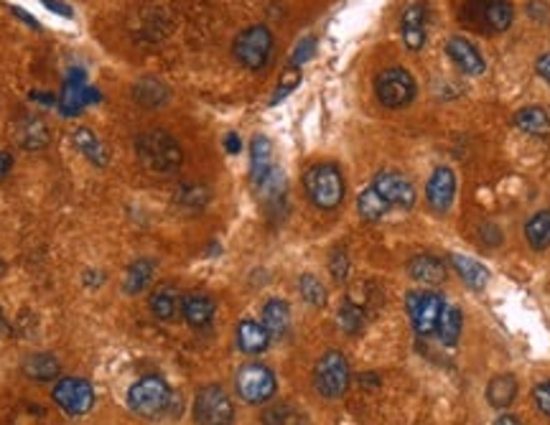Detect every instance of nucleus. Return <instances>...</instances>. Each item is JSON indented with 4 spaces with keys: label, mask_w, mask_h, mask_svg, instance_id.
Here are the masks:
<instances>
[{
    "label": "nucleus",
    "mask_w": 550,
    "mask_h": 425,
    "mask_svg": "<svg viewBox=\"0 0 550 425\" xmlns=\"http://www.w3.org/2000/svg\"><path fill=\"white\" fill-rule=\"evenodd\" d=\"M136 153L140 164L146 165L153 174H174L179 171L184 164V151H181L179 140L166 133V130H146L136 137Z\"/></svg>",
    "instance_id": "obj_1"
},
{
    "label": "nucleus",
    "mask_w": 550,
    "mask_h": 425,
    "mask_svg": "<svg viewBox=\"0 0 550 425\" xmlns=\"http://www.w3.org/2000/svg\"><path fill=\"white\" fill-rule=\"evenodd\" d=\"M303 186L308 199L318 206V209H337L344 199V179L339 168L331 164L311 165L303 174Z\"/></svg>",
    "instance_id": "obj_2"
},
{
    "label": "nucleus",
    "mask_w": 550,
    "mask_h": 425,
    "mask_svg": "<svg viewBox=\"0 0 550 425\" xmlns=\"http://www.w3.org/2000/svg\"><path fill=\"white\" fill-rule=\"evenodd\" d=\"M512 3L509 0H467L461 18L479 33H502L512 24Z\"/></svg>",
    "instance_id": "obj_3"
},
{
    "label": "nucleus",
    "mask_w": 550,
    "mask_h": 425,
    "mask_svg": "<svg viewBox=\"0 0 550 425\" xmlns=\"http://www.w3.org/2000/svg\"><path fill=\"white\" fill-rule=\"evenodd\" d=\"M234 59L242 64V67L258 69L268 67L270 56H273V33L268 26H250L245 31H240V36L232 43Z\"/></svg>",
    "instance_id": "obj_4"
},
{
    "label": "nucleus",
    "mask_w": 550,
    "mask_h": 425,
    "mask_svg": "<svg viewBox=\"0 0 550 425\" xmlns=\"http://www.w3.org/2000/svg\"><path fill=\"white\" fill-rule=\"evenodd\" d=\"M171 402V390L168 384L156 377V374H148L143 380H138L130 390H128V405L130 411L143 415V418H158L161 412L168 408Z\"/></svg>",
    "instance_id": "obj_5"
},
{
    "label": "nucleus",
    "mask_w": 550,
    "mask_h": 425,
    "mask_svg": "<svg viewBox=\"0 0 550 425\" xmlns=\"http://www.w3.org/2000/svg\"><path fill=\"white\" fill-rule=\"evenodd\" d=\"M375 95L380 99V105H385L390 110H400L415 99V80L408 69H383L375 80Z\"/></svg>",
    "instance_id": "obj_6"
},
{
    "label": "nucleus",
    "mask_w": 550,
    "mask_h": 425,
    "mask_svg": "<svg viewBox=\"0 0 550 425\" xmlns=\"http://www.w3.org/2000/svg\"><path fill=\"white\" fill-rule=\"evenodd\" d=\"M314 384L321 392V398H342L349 387V364L342 352H327L318 359L317 370H314Z\"/></svg>",
    "instance_id": "obj_7"
},
{
    "label": "nucleus",
    "mask_w": 550,
    "mask_h": 425,
    "mask_svg": "<svg viewBox=\"0 0 550 425\" xmlns=\"http://www.w3.org/2000/svg\"><path fill=\"white\" fill-rule=\"evenodd\" d=\"M194 418L202 425H230L234 418L232 400L217 384H206L196 392Z\"/></svg>",
    "instance_id": "obj_8"
},
{
    "label": "nucleus",
    "mask_w": 550,
    "mask_h": 425,
    "mask_svg": "<svg viewBox=\"0 0 550 425\" xmlns=\"http://www.w3.org/2000/svg\"><path fill=\"white\" fill-rule=\"evenodd\" d=\"M275 374L265 364H245L237 372V392L250 405H261L275 395Z\"/></svg>",
    "instance_id": "obj_9"
},
{
    "label": "nucleus",
    "mask_w": 550,
    "mask_h": 425,
    "mask_svg": "<svg viewBox=\"0 0 550 425\" xmlns=\"http://www.w3.org/2000/svg\"><path fill=\"white\" fill-rule=\"evenodd\" d=\"M408 306V316L412 321V329L418 331L421 336H431L436 326H439L441 311H443V301L439 293L431 290H412L405 298Z\"/></svg>",
    "instance_id": "obj_10"
},
{
    "label": "nucleus",
    "mask_w": 550,
    "mask_h": 425,
    "mask_svg": "<svg viewBox=\"0 0 550 425\" xmlns=\"http://www.w3.org/2000/svg\"><path fill=\"white\" fill-rule=\"evenodd\" d=\"M54 402L69 415H84L95 405V390L82 377H62L54 384Z\"/></svg>",
    "instance_id": "obj_11"
},
{
    "label": "nucleus",
    "mask_w": 550,
    "mask_h": 425,
    "mask_svg": "<svg viewBox=\"0 0 550 425\" xmlns=\"http://www.w3.org/2000/svg\"><path fill=\"white\" fill-rule=\"evenodd\" d=\"M95 99H100V95H97L95 90L87 87L82 69H71V74H69L67 82L62 87V92H59L56 105H59L62 115L71 118V115H80V112H82L90 102H95Z\"/></svg>",
    "instance_id": "obj_12"
},
{
    "label": "nucleus",
    "mask_w": 550,
    "mask_h": 425,
    "mask_svg": "<svg viewBox=\"0 0 550 425\" xmlns=\"http://www.w3.org/2000/svg\"><path fill=\"white\" fill-rule=\"evenodd\" d=\"M372 189L380 194L390 206H403V209H411L415 204V189L412 184L398 171H380L375 181H372Z\"/></svg>",
    "instance_id": "obj_13"
},
{
    "label": "nucleus",
    "mask_w": 550,
    "mask_h": 425,
    "mask_svg": "<svg viewBox=\"0 0 550 425\" xmlns=\"http://www.w3.org/2000/svg\"><path fill=\"white\" fill-rule=\"evenodd\" d=\"M454 194H456V174L451 168L441 165L433 171V176L428 181L426 186V196L428 204L433 206L436 212H449L451 204H454Z\"/></svg>",
    "instance_id": "obj_14"
},
{
    "label": "nucleus",
    "mask_w": 550,
    "mask_h": 425,
    "mask_svg": "<svg viewBox=\"0 0 550 425\" xmlns=\"http://www.w3.org/2000/svg\"><path fill=\"white\" fill-rule=\"evenodd\" d=\"M400 33L411 52L423 49V43H426V5L423 3H412L405 8V14L400 18Z\"/></svg>",
    "instance_id": "obj_15"
},
{
    "label": "nucleus",
    "mask_w": 550,
    "mask_h": 425,
    "mask_svg": "<svg viewBox=\"0 0 550 425\" xmlns=\"http://www.w3.org/2000/svg\"><path fill=\"white\" fill-rule=\"evenodd\" d=\"M446 54H449V59H451L464 74H474V77H477V74L484 71V59H481V54L477 52V46L467 42V39H461V36L449 39V43H446Z\"/></svg>",
    "instance_id": "obj_16"
},
{
    "label": "nucleus",
    "mask_w": 550,
    "mask_h": 425,
    "mask_svg": "<svg viewBox=\"0 0 550 425\" xmlns=\"http://www.w3.org/2000/svg\"><path fill=\"white\" fill-rule=\"evenodd\" d=\"M273 168V146H270V140L265 136H255L252 137V143H250V171H252L255 186H258Z\"/></svg>",
    "instance_id": "obj_17"
},
{
    "label": "nucleus",
    "mask_w": 550,
    "mask_h": 425,
    "mask_svg": "<svg viewBox=\"0 0 550 425\" xmlns=\"http://www.w3.org/2000/svg\"><path fill=\"white\" fill-rule=\"evenodd\" d=\"M181 311H184V318H186L189 326H194V329H204L206 324L212 321V316H214V301H212L206 293H189V296L184 298Z\"/></svg>",
    "instance_id": "obj_18"
},
{
    "label": "nucleus",
    "mask_w": 550,
    "mask_h": 425,
    "mask_svg": "<svg viewBox=\"0 0 550 425\" xmlns=\"http://www.w3.org/2000/svg\"><path fill=\"white\" fill-rule=\"evenodd\" d=\"M71 143L77 146V151L84 153L87 161H92L95 165H108V161H110L108 146H105L90 128H77V130L71 133Z\"/></svg>",
    "instance_id": "obj_19"
},
{
    "label": "nucleus",
    "mask_w": 550,
    "mask_h": 425,
    "mask_svg": "<svg viewBox=\"0 0 550 425\" xmlns=\"http://www.w3.org/2000/svg\"><path fill=\"white\" fill-rule=\"evenodd\" d=\"M237 344L245 354H261L270 344V334L258 321H242L237 326Z\"/></svg>",
    "instance_id": "obj_20"
},
{
    "label": "nucleus",
    "mask_w": 550,
    "mask_h": 425,
    "mask_svg": "<svg viewBox=\"0 0 550 425\" xmlns=\"http://www.w3.org/2000/svg\"><path fill=\"white\" fill-rule=\"evenodd\" d=\"M408 273L421 280V283H428V286H436V283H443L446 280V265L433 258V255H418L412 258L411 265H408Z\"/></svg>",
    "instance_id": "obj_21"
},
{
    "label": "nucleus",
    "mask_w": 550,
    "mask_h": 425,
    "mask_svg": "<svg viewBox=\"0 0 550 425\" xmlns=\"http://www.w3.org/2000/svg\"><path fill=\"white\" fill-rule=\"evenodd\" d=\"M290 324V308L289 303L273 298L262 306V326L268 329L270 336H283L289 331Z\"/></svg>",
    "instance_id": "obj_22"
},
{
    "label": "nucleus",
    "mask_w": 550,
    "mask_h": 425,
    "mask_svg": "<svg viewBox=\"0 0 550 425\" xmlns=\"http://www.w3.org/2000/svg\"><path fill=\"white\" fill-rule=\"evenodd\" d=\"M451 262H454L456 273L461 275V280H464L471 290H481L489 283V270H487L481 262L464 258V255H451Z\"/></svg>",
    "instance_id": "obj_23"
},
{
    "label": "nucleus",
    "mask_w": 550,
    "mask_h": 425,
    "mask_svg": "<svg viewBox=\"0 0 550 425\" xmlns=\"http://www.w3.org/2000/svg\"><path fill=\"white\" fill-rule=\"evenodd\" d=\"M461 326H464V316H461V308L456 306H443L439 318V326H436V334H439L441 344L446 346H454L461 336Z\"/></svg>",
    "instance_id": "obj_24"
},
{
    "label": "nucleus",
    "mask_w": 550,
    "mask_h": 425,
    "mask_svg": "<svg viewBox=\"0 0 550 425\" xmlns=\"http://www.w3.org/2000/svg\"><path fill=\"white\" fill-rule=\"evenodd\" d=\"M515 395H517V380H515L512 374H499V377H495V380L489 382V387H487L489 405H492V408H499V411L512 405Z\"/></svg>",
    "instance_id": "obj_25"
},
{
    "label": "nucleus",
    "mask_w": 550,
    "mask_h": 425,
    "mask_svg": "<svg viewBox=\"0 0 550 425\" xmlns=\"http://www.w3.org/2000/svg\"><path fill=\"white\" fill-rule=\"evenodd\" d=\"M151 311L156 318L171 321L176 316V311H179V290L174 288V286H161V288L153 290Z\"/></svg>",
    "instance_id": "obj_26"
},
{
    "label": "nucleus",
    "mask_w": 550,
    "mask_h": 425,
    "mask_svg": "<svg viewBox=\"0 0 550 425\" xmlns=\"http://www.w3.org/2000/svg\"><path fill=\"white\" fill-rule=\"evenodd\" d=\"M24 372L31 380H39V382H49V380H56L59 377V362H56L54 354H31L24 362Z\"/></svg>",
    "instance_id": "obj_27"
},
{
    "label": "nucleus",
    "mask_w": 550,
    "mask_h": 425,
    "mask_svg": "<svg viewBox=\"0 0 550 425\" xmlns=\"http://www.w3.org/2000/svg\"><path fill=\"white\" fill-rule=\"evenodd\" d=\"M515 125L530 136H548L550 133V118L543 108H523L515 115Z\"/></svg>",
    "instance_id": "obj_28"
},
{
    "label": "nucleus",
    "mask_w": 550,
    "mask_h": 425,
    "mask_svg": "<svg viewBox=\"0 0 550 425\" xmlns=\"http://www.w3.org/2000/svg\"><path fill=\"white\" fill-rule=\"evenodd\" d=\"M525 237L533 250H545L550 247V212H537L525 224Z\"/></svg>",
    "instance_id": "obj_29"
},
{
    "label": "nucleus",
    "mask_w": 550,
    "mask_h": 425,
    "mask_svg": "<svg viewBox=\"0 0 550 425\" xmlns=\"http://www.w3.org/2000/svg\"><path fill=\"white\" fill-rule=\"evenodd\" d=\"M357 209H359V214L365 217L367 222H377V220H383L385 217L387 212H390V204H387L385 199L380 196V194L375 192V189H365V192L359 194V199H357Z\"/></svg>",
    "instance_id": "obj_30"
},
{
    "label": "nucleus",
    "mask_w": 550,
    "mask_h": 425,
    "mask_svg": "<svg viewBox=\"0 0 550 425\" xmlns=\"http://www.w3.org/2000/svg\"><path fill=\"white\" fill-rule=\"evenodd\" d=\"M151 275H153L151 260H136L130 268H128V273H125V290H128V293H140V290L151 283Z\"/></svg>",
    "instance_id": "obj_31"
},
{
    "label": "nucleus",
    "mask_w": 550,
    "mask_h": 425,
    "mask_svg": "<svg viewBox=\"0 0 550 425\" xmlns=\"http://www.w3.org/2000/svg\"><path fill=\"white\" fill-rule=\"evenodd\" d=\"M49 143V130H46V125H43V120H39V118H31V120H26V123L21 125V146L24 148H43Z\"/></svg>",
    "instance_id": "obj_32"
},
{
    "label": "nucleus",
    "mask_w": 550,
    "mask_h": 425,
    "mask_svg": "<svg viewBox=\"0 0 550 425\" xmlns=\"http://www.w3.org/2000/svg\"><path fill=\"white\" fill-rule=\"evenodd\" d=\"M365 324V311L362 306H357L355 301H344V306L339 308V326H342L346 334H357Z\"/></svg>",
    "instance_id": "obj_33"
},
{
    "label": "nucleus",
    "mask_w": 550,
    "mask_h": 425,
    "mask_svg": "<svg viewBox=\"0 0 550 425\" xmlns=\"http://www.w3.org/2000/svg\"><path fill=\"white\" fill-rule=\"evenodd\" d=\"M299 288H301L303 298L311 303V306H324V303H327V288L321 286V280H318L317 275H301Z\"/></svg>",
    "instance_id": "obj_34"
},
{
    "label": "nucleus",
    "mask_w": 550,
    "mask_h": 425,
    "mask_svg": "<svg viewBox=\"0 0 550 425\" xmlns=\"http://www.w3.org/2000/svg\"><path fill=\"white\" fill-rule=\"evenodd\" d=\"M143 84L148 87V92H146L143 87H138L136 84L138 102H143V105H148V108H156V105H164L166 99H168V92H166L164 84L153 82V80H143Z\"/></svg>",
    "instance_id": "obj_35"
},
{
    "label": "nucleus",
    "mask_w": 550,
    "mask_h": 425,
    "mask_svg": "<svg viewBox=\"0 0 550 425\" xmlns=\"http://www.w3.org/2000/svg\"><path fill=\"white\" fill-rule=\"evenodd\" d=\"M329 270L331 278H334L337 283H344V280L349 278V258H346L344 250H334V252H331Z\"/></svg>",
    "instance_id": "obj_36"
},
{
    "label": "nucleus",
    "mask_w": 550,
    "mask_h": 425,
    "mask_svg": "<svg viewBox=\"0 0 550 425\" xmlns=\"http://www.w3.org/2000/svg\"><path fill=\"white\" fill-rule=\"evenodd\" d=\"M299 82H301V71H299L296 67L286 69V74H283V77H280V82H278V95L273 97V102H278L280 97L290 95V90H296Z\"/></svg>",
    "instance_id": "obj_37"
},
{
    "label": "nucleus",
    "mask_w": 550,
    "mask_h": 425,
    "mask_svg": "<svg viewBox=\"0 0 550 425\" xmlns=\"http://www.w3.org/2000/svg\"><path fill=\"white\" fill-rule=\"evenodd\" d=\"M184 204H192V206H202L209 199V194L204 192V189H199V186H184L181 189V196H179Z\"/></svg>",
    "instance_id": "obj_38"
},
{
    "label": "nucleus",
    "mask_w": 550,
    "mask_h": 425,
    "mask_svg": "<svg viewBox=\"0 0 550 425\" xmlns=\"http://www.w3.org/2000/svg\"><path fill=\"white\" fill-rule=\"evenodd\" d=\"M533 398H536V405L540 408V412L550 415V380L537 384L536 392H533Z\"/></svg>",
    "instance_id": "obj_39"
},
{
    "label": "nucleus",
    "mask_w": 550,
    "mask_h": 425,
    "mask_svg": "<svg viewBox=\"0 0 550 425\" xmlns=\"http://www.w3.org/2000/svg\"><path fill=\"white\" fill-rule=\"evenodd\" d=\"M314 46H317V42L314 39H303L301 43H299V49H296V54H293V59H290V64L293 67H299V64H303L308 56L314 54Z\"/></svg>",
    "instance_id": "obj_40"
},
{
    "label": "nucleus",
    "mask_w": 550,
    "mask_h": 425,
    "mask_svg": "<svg viewBox=\"0 0 550 425\" xmlns=\"http://www.w3.org/2000/svg\"><path fill=\"white\" fill-rule=\"evenodd\" d=\"M11 168H14V156H11V153L0 151V181L11 174Z\"/></svg>",
    "instance_id": "obj_41"
},
{
    "label": "nucleus",
    "mask_w": 550,
    "mask_h": 425,
    "mask_svg": "<svg viewBox=\"0 0 550 425\" xmlns=\"http://www.w3.org/2000/svg\"><path fill=\"white\" fill-rule=\"evenodd\" d=\"M536 69H537V74H540V77H543V80L550 84V52L537 59Z\"/></svg>",
    "instance_id": "obj_42"
},
{
    "label": "nucleus",
    "mask_w": 550,
    "mask_h": 425,
    "mask_svg": "<svg viewBox=\"0 0 550 425\" xmlns=\"http://www.w3.org/2000/svg\"><path fill=\"white\" fill-rule=\"evenodd\" d=\"M224 148H227V153H240V148H242V140L237 137V133H230V136L224 137Z\"/></svg>",
    "instance_id": "obj_43"
},
{
    "label": "nucleus",
    "mask_w": 550,
    "mask_h": 425,
    "mask_svg": "<svg viewBox=\"0 0 550 425\" xmlns=\"http://www.w3.org/2000/svg\"><path fill=\"white\" fill-rule=\"evenodd\" d=\"M43 3H46V5H49V8H54L56 14H62V15H71V11H69L67 5H62V3H56V0H43Z\"/></svg>",
    "instance_id": "obj_44"
},
{
    "label": "nucleus",
    "mask_w": 550,
    "mask_h": 425,
    "mask_svg": "<svg viewBox=\"0 0 550 425\" xmlns=\"http://www.w3.org/2000/svg\"><path fill=\"white\" fill-rule=\"evenodd\" d=\"M495 425H523V423H520L517 415H502V418H497Z\"/></svg>",
    "instance_id": "obj_45"
},
{
    "label": "nucleus",
    "mask_w": 550,
    "mask_h": 425,
    "mask_svg": "<svg viewBox=\"0 0 550 425\" xmlns=\"http://www.w3.org/2000/svg\"><path fill=\"white\" fill-rule=\"evenodd\" d=\"M0 273H3V262H0Z\"/></svg>",
    "instance_id": "obj_46"
}]
</instances>
